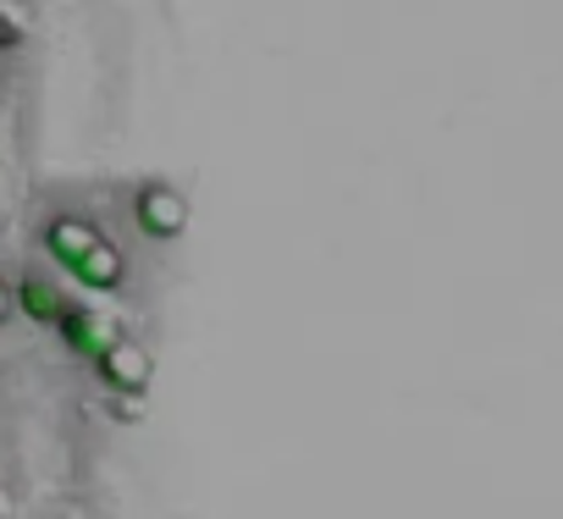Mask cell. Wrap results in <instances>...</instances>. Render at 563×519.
Masks as SVG:
<instances>
[{"mask_svg":"<svg viewBox=\"0 0 563 519\" xmlns=\"http://www.w3.org/2000/svg\"><path fill=\"white\" fill-rule=\"evenodd\" d=\"M133 227H139L150 243L183 238V232H188V199H183V188H172V183H144V188L133 194Z\"/></svg>","mask_w":563,"mask_h":519,"instance_id":"6da1fadb","label":"cell"},{"mask_svg":"<svg viewBox=\"0 0 563 519\" xmlns=\"http://www.w3.org/2000/svg\"><path fill=\"white\" fill-rule=\"evenodd\" d=\"M95 371H100V382L111 387V393H150V382H155V360H150V349L144 343H133V338H117L100 360H95Z\"/></svg>","mask_w":563,"mask_h":519,"instance_id":"7a4b0ae2","label":"cell"},{"mask_svg":"<svg viewBox=\"0 0 563 519\" xmlns=\"http://www.w3.org/2000/svg\"><path fill=\"white\" fill-rule=\"evenodd\" d=\"M62 343L78 354V360H100L117 338H122V327H117V316H106V310H89V305H67L62 310Z\"/></svg>","mask_w":563,"mask_h":519,"instance_id":"3957f363","label":"cell"},{"mask_svg":"<svg viewBox=\"0 0 563 519\" xmlns=\"http://www.w3.org/2000/svg\"><path fill=\"white\" fill-rule=\"evenodd\" d=\"M67 277L78 283V288H89V294H117L122 283H128V260H122V249L117 243H95L89 254H78L73 266H67Z\"/></svg>","mask_w":563,"mask_h":519,"instance_id":"277c9868","label":"cell"},{"mask_svg":"<svg viewBox=\"0 0 563 519\" xmlns=\"http://www.w3.org/2000/svg\"><path fill=\"white\" fill-rule=\"evenodd\" d=\"M73 299L51 283V277H23V283H12V310L23 316V321H40V327H56L62 321V310H67Z\"/></svg>","mask_w":563,"mask_h":519,"instance_id":"5b68a950","label":"cell"},{"mask_svg":"<svg viewBox=\"0 0 563 519\" xmlns=\"http://www.w3.org/2000/svg\"><path fill=\"white\" fill-rule=\"evenodd\" d=\"M100 243V227L95 221H84V216H51L45 221V254L56 260V266L67 272L78 254H89Z\"/></svg>","mask_w":563,"mask_h":519,"instance_id":"8992f818","label":"cell"},{"mask_svg":"<svg viewBox=\"0 0 563 519\" xmlns=\"http://www.w3.org/2000/svg\"><path fill=\"white\" fill-rule=\"evenodd\" d=\"M111 415L133 426V420H144V398H139V393H117V404H111Z\"/></svg>","mask_w":563,"mask_h":519,"instance_id":"52a82bcc","label":"cell"},{"mask_svg":"<svg viewBox=\"0 0 563 519\" xmlns=\"http://www.w3.org/2000/svg\"><path fill=\"white\" fill-rule=\"evenodd\" d=\"M18 45H23V23L0 7V51H18Z\"/></svg>","mask_w":563,"mask_h":519,"instance_id":"ba28073f","label":"cell"},{"mask_svg":"<svg viewBox=\"0 0 563 519\" xmlns=\"http://www.w3.org/2000/svg\"><path fill=\"white\" fill-rule=\"evenodd\" d=\"M12 316H18V310H12V283H7V277H0V327H7Z\"/></svg>","mask_w":563,"mask_h":519,"instance_id":"9c48e42d","label":"cell"},{"mask_svg":"<svg viewBox=\"0 0 563 519\" xmlns=\"http://www.w3.org/2000/svg\"><path fill=\"white\" fill-rule=\"evenodd\" d=\"M0 519H7V508H0Z\"/></svg>","mask_w":563,"mask_h":519,"instance_id":"30bf717a","label":"cell"}]
</instances>
